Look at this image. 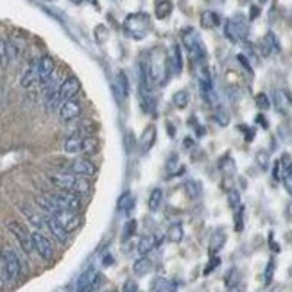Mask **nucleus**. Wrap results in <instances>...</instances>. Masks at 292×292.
Masks as SVG:
<instances>
[{"mask_svg":"<svg viewBox=\"0 0 292 292\" xmlns=\"http://www.w3.org/2000/svg\"><path fill=\"white\" fill-rule=\"evenodd\" d=\"M0 260L4 265V273L7 280L16 282L20 278V274H22V264H20V258L16 256V253L7 246L0 247Z\"/></svg>","mask_w":292,"mask_h":292,"instance_id":"nucleus-1","label":"nucleus"},{"mask_svg":"<svg viewBox=\"0 0 292 292\" xmlns=\"http://www.w3.org/2000/svg\"><path fill=\"white\" fill-rule=\"evenodd\" d=\"M7 229H9L11 233H13V237L18 240L23 253L31 256L32 253H34V247H32V238H31V233L27 231V228L23 224H20V222H16V220H9V222H7Z\"/></svg>","mask_w":292,"mask_h":292,"instance_id":"nucleus-2","label":"nucleus"},{"mask_svg":"<svg viewBox=\"0 0 292 292\" xmlns=\"http://www.w3.org/2000/svg\"><path fill=\"white\" fill-rule=\"evenodd\" d=\"M50 197L54 199L56 204H58L61 210H70V211L79 213L83 208L81 197L74 192H63V190H59L58 194H50Z\"/></svg>","mask_w":292,"mask_h":292,"instance_id":"nucleus-3","label":"nucleus"},{"mask_svg":"<svg viewBox=\"0 0 292 292\" xmlns=\"http://www.w3.org/2000/svg\"><path fill=\"white\" fill-rule=\"evenodd\" d=\"M31 238H32V247H34V251H36L43 260L50 262L54 258V246H52V242H50L49 238L41 233V231H32Z\"/></svg>","mask_w":292,"mask_h":292,"instance_id":"nucleus-4","label":"nucleus"},{"mask_svg":"<svg viewBox=\"0 0 292 292\" xmlns=\"http://www.w3.org/2000/svg\"><path fill=\"white\" fill-rule=\"evenodd\" d=\"M49 180L56 189L63 190V192H74L79 178H76L74 174H68V172H50Z\"/></svg>","mask_w":292,"mask_h":292,"instance_id":"nucleus-5","label":"nucleus"},{"mask_svg":"<svg viewBox=\"0 0 292 292\" xmlns=\"http://www.w3.org/2000/svg\"><path fill=\"white\" fill-rule=\"evenodd\" d=\"M56 220H58L59 224L63 226V229L67 233H74L76 229H79L81 226V217L77 215L76 211H70V210H59L58 213H54Z\"/></svg>","mask_w":292,"mask_h":292,"instance_id":"nucleus-6","label":"nucleus"},{"mask_svg":"<svg viewBox=\"0 0 292 292\" xmlns=\"http://www.w3.org/2000/svg\"><path fill=\"white\" fill-rule=\"evenodd\" d=\"M79 90H81V83H79V79L74 76L67 77V79L59 85V90H58L59 99H61V102L76 99V95L79 94Z\"/></svg>","mask_w":292,"mask_h":292,"instance_id":"nucleus-7","label":"nucleus"},{"mask_svg":"<svg viewBox=\"0 0 292 292\" xmlns=\"http://www.w3.org/2000/svg\"><path fill=\"white\" fill-rule=\"evenodd\" d=\"M83 111V106L79 100L72 99V100H65V102H61V106H59L58 113H59V118L63 122H72L76 120L79 115H81Z\"/></svg>","mask_w":292,"mask_h":292,"instance_id":"nucleus-8","label":"nucleus"},{"mask_svg":"<svg viewBox=\"0 0 292 292\" xmlns=\"http://www.w3.org/2000/svg\"><path fill=\"white\" fill-rule=\"evenodd\" d=\"M68 169H70L72 174L85 176V178H90V176L97 174V165H95L94 162H90V160H86V158H77V160H74V162L68 165Z\"/></svg>","mask_w":292,"mask_h":292,"instance_id":"nucleus-9","label":"nucleus"},{"mask_svg":"<svg viewBox=\"0 0 292 292\" xmlns=\"http://www.w3.org/2000/svg\"><path fill=\"white\" fill-rule=\"evenodd\" d=\"M18 208H20V211H22L23 215H25V219H27L29 222L34 226V228H36V231L47 228V226H45V217L40 215V213H38V210H34L31 204H27V202H22V204H18Z\"/></svg>","mask_w":292,"mask_h":292,"instance_id":"nucleus-10","label":"nucleus"},{"mask_svg":"<svg viewBox=\"0 0 292 292\" xmlns=\"http://www.w3.org/2000/svg\"><path fill=\"white\" fill-rule=\"evenodd\" d=\"M36 83H41L40 81V59H38V61H32L27 70L22 74V77H20V85H22L23 88H31V86L36 85Z\"/></svg>","mask_w":292,"mask_h":292,"instance_id":"nucleus-11","label":"nucleus"},{"mask_svg":"<svg viewBox=\"0 0 292 292\" xmlns=\"http://www.w3.org/2000/svg\"><path fill=\"white\" fill-rule=\"evenodd\" d=\"M45 226H47V229H49L50 233H52V237L58 240V242H67V238H68V233L63 229V226L59 224L58 220L54 219L52 215H49V217H45Z\"/></svg>","mask_w":292,"mask_h":292,"instance_id":"nucleus-12","label":"nucleus"},{"mask_svg":"<svg viewBox=\"0 0 292 292\" xmlns=\"http://www.w3.org/2000/svg\"><path fill=\"white\" fill-rule=\"evenodd\" d=\"M56 72V61L52 56H41L40 58V81L47 83L49 77Z\"/></svg>","mask_w":292,"mask_h":292,"instance_id":"nucleus-13","label":"nucleus"},{"mask_svg":"<svg viewBox=\"0 0 292 292\" xmlns=\"http://www.w3.org/2000/svg\"><path fill=\"white\" fill-rule=\"evenodd\" d=\"M95 278H97V271H95L94 267L86 269L85 273L79 276V280H77L76 292H88V289H90V285L94 283Z\"/></svg>","mask_w":292,"mask_h":292,"instance_id":"nucleus-14","label":"nucleus"},{"mask_svg":"<svg viewBox=\"0 0 292 292\" xmlns=\"http://www.w3.org/2000/svg\"><path fill=\"white\" fill-rule=\"evenodd\" d=\"M36 204L43 211H47L49 215H54V213H58V211L61 210V208L56 204L54 199L50 197V194H43V195H38V197H36Z\"/></svg>","mask_w":292,"mask_h":292,"instance_id":"nucleus-15","label":"nucleus"},{"mask_svg":"<svg viewBox=\"0 0 292 292\" xmlns=\"http://www.w3.org/2000/svg\"><path fill=\"white\" fill-rule=\"evenodd\" d=\"M63 151L67 154H83V136L72 135L65 140L63 144Z\"/></svg>","mask_w":292,"mask_h":292,"instance_id":"nucleus-16","label":"nucleus"},{"mask_svg":"<svg viewBox=\"0 0 292 292\" xmlns=\"http://www.w3.org/2000/svg\"><path fill=\"white\" fill-rule=\"evenodd\" d=\"M154 140H156V127L154 126L145 127V131L142 133V136H140V151H142V153H147L149 149L153 147Z\"/></svg>","mask_w":292,"mask_h":292,"instance_id":"nucleus-17","label":"nucleus"},{"mask_svg":"<svg viewBox=\"0 0 292 292\" xmlns=\"http://www.w3.org/2000/svg\"><path fill=\"white\" fill-rule=\"evenodd\" d=\"M99 138L95 136H83V154L86 156H94V154L99 153Z\"/></svg>","mask_w":292,"mask_h":292,"instance_id":"nucleus-18","label":"nucleus"},{"mask_svg":"<svg viewBox=\"0 0 292 292\" xmlns=\"http://www.w3.org/2000/svg\"><path fill=\"white\" fill-rule=\"evenodd\" d=\"M158 240L156 237H153V235H149V237H142L138 240V253L142 256H145L149 251H153L154 247H156Z\"/></svg>","mask_w":292,"mask_h":292,"instance_id":"nucleus-19","label":"nucleus"},{"mask_svg":"<svg viewBox=\"0 0 292 292\" xmlns=\"http://www.w3.org/2000/svg\"><path fill=\"white\" fill-rule=\"evenodd\" d=\"M185 190H187V194H189V197L195 199L201 195L202 185H201V181H197V180H187L185 181Z\"/></svg>","mask_w":292,"mask_h":292,"instance_id":"nucleus-20","label":"nucleus"},{"mask_svg":"<svg viewBox=\"0 0 292 292\" xmlns=\"http://www.w3.org/2000/svg\"><path fill=\"white\" fill-rule=\"evenodd\" d=\"M201 23H202V27H217L220 23V18H219V14L213 13V11H204V13L201 14Z\"/></svg>","mask_w":292,"mask_h":292,"instance_id":"nucleus-21","label":"nucleus"},{"mask_svg":"<svg viewBox=\"0 0 292 292\" xmlns=\"http://www.w3.org/2000/svg\"><path fill=\"white\" fill-rule=\"evenodd\" d=\"M149 269H151V260H149L147 256H142V258H138V260L133 264V273H135L136 276H144V274L149 273Z\"/></svg>","mask_w":292,"mask_h":292,"instance_id":"nucleus-22","label":"nucleus"},{"mask_svg":"<svg viewBox=\"0 0 292 292\" xmlns=\"http://www.w3.org/2000/svg\"><path fill=\"white\" fill-rule=\"evenodd\" d=\"M171 61H172V67H174V72H180L181 68H183V56H181V47L178 43L172 47Z\"/></svg>","mask_w":292,"mask_h":292,"instance_id":"nucleus-23","label":"nucleus"},{"mask_svg":"<svg viewBox=\"0 0 292 292\" xmlns=\"http://www.w3.org/2000/svg\"><path fill=\"white\" fill-rule=\"evenodd\" d=\"M167 235H169V240H171V242H181V238H183V226H181V222H174V224L169 228Z\"/></svg>","mask_w":292,"mask_h":292,"instance_id":"nucleus-24","label":"nucleus"},{"mask_svg":"<svg viewBox=\"0 0 292 292\" xmlns=\"http://www.w3.org/2000/svg\"><path fill=\"white\" fill-rule=\"evenodd\" d=\"M189 92L187 90H180V92H176L174 97H172V102H174L176 108H187L189 106Z\"/></svg>","mask_w":292,"mask_h":292,"instance_id":"nucleus-25","label":"nucleus"},{"mask_svg":"<svg viewBox=\"0 0 292 292\" xmlns=\"http://www.w3.org/2000/svg\"><path fill=\"white\" fill-rule=\"evenodd\" d=\"M171 11H172V2H171V0H162V2H158V5H156V16L160 20L167 18V16L171 14Z\"/></svg>","mask_w":292,"mask_h":292,"instance_id":"nucleus-26","label":"nucleus"},{"mask_svg":"<svg viewBox=\"0 0 292 292\" xmlns=\"http://www.w3.org/2000/svg\"><path fill=\"white\" fill-rule=\"evenodd\" d=\"M226 240V235L222 233V231H215L213 233V237L210 238V253H217L222 247V244H224Z\"/></svg>","mask_w":292,"mask_h":292,"instance_id":"nucleus-27","label":"nucleus"},{"mask_svg":"<svg viewBox=\"0 0 292 292\" xmlns=\"http://www.w3.org/2000/svg\"><path fill=\"white\" fill-rule=\"evenodd\" d=\"M162 201H163V192L160 189H154L151 192V197H149V210L156 211L160 208V204H162Z\"/></svg>","mask_w":292,"mask_h":292,"instance_id":"nucleus-28","label":"nucleus"},{"mask_svg":"<svg viewBox=\"0 0 292 292\" xmlns=\"http://www.w3.org/2000/svg\"><path fill=\"white\" fill-rule=\"evenodd\" d=\"M224 34L229 41H237L238 40V31H237V23L233 20H228L224 25Z\"/></svg>","mask_w":292,"mask_h":292,"instance_id":"nucleus-29","label":"nucleus"},{"mask_svg":"<svg viewBox=\"0 0 292 292\" xmlns=\"http://www.w3.org/2000/svg\"><path fill=\"white\" fill-rule=\"evenodd\" d=\"M133 204H135V199H133V195H131L129 192L122 194V197L118 199V208L124 211H129L131 208H133Z\"/></svg>","mask_w":292,"mask_h":292,"instance_id":"nucleus-30","label":"nucleus"},{"mask_svg":"<svg viewBox=\"0 0 292 292\" xmlns=\"http://www.w3.org/2000/svg\"><path fill=\"white\" fill-rule=\"evenodd\" d=\"M9 61V54H7V40L0 38V68H4Z\"/></svg>","mask_w":292,"mask_h":292,"instance_id":"nucleus-31","label":"nucleus"},{"mask_svg":"<svg viewBox=\"0 0 292 292\" xmlns=\"http://www.w3.org/2000/svg\"><path fill=\"white\" fill-rule=\"evenodd\" d=\"M7 54H9V61L18 59V56L22 54V49L14 43V40H7Z\"/></svg>","mask_w":292,"mask_h":292,"instance_id":"nucleus-32","label":"nucleus"},{"mask_svg":"<svg viewBox=\"0 0 292 292\" xmlns=\"http://www.w3.org/2000/svg\"><path fill=\"white\" fill-rule=\"evenodd\" d=\"M256 106L260 109H269L271 108V100H269V97L265 94H258L256 95Z\"/></svg>","mask_w":292,"mask_h":292,"instance_id":"nucleus-33","label":"nucleus"},{"mask_svg":"<svg viewBox=\"0 0 292 292\" xmlns=\"http://www.w3.org/2000/svg\"><path fill=\"white\" fill-rule=\"evenodd\" d=\"M256 163H258L262 169H267V167H269V154L265 153V151H258V153H256Z\"/></svg>","mask_w":292,"mask_h":292,"instance_id":"nucleus-34","label":"nucleus"},{"mask_svg":"<svg viewBox=\"0 0 292 292\" xmlns=\"http://www.w3.org/2000/svg\"><path fill=\"white\" fill-rule=\"evenodd\" d=\"M228 202H229V206L235 208V210H237V208L240 206V195H238L237 190H231V192H229V195H228Z\"/></svg>","mask_w":292,"mask_h":292,"instance_id":"nucleus-35","label":"nucleus"},{"mask_svg":"<svg viewBox=\"0 0 292 292\" xmlns=\"http://www.w3.org/2000/svg\"><path fill=\"white\" fill-rule=\"evenodd\" d=\"M215 118L219 120V124L220 126H228V122H229V115L224 111L222 108H217V111H215Z\"/></svg>","mask_w":292,"mask_h":292,"instance_id":"nucleus-36","label":"nucleus"},{"mask_svg":"<svg viewBox=\"0 0 292 292\" xmlns=\"http://www.w3.org/2000/svg\"><path fill=\"white\" fill-rule=\"evenodd\" d=\"M135 231H136V220H133L131 219L129 222L126 224V228H124V238H131L133 235H135Z\"/></svg>","mask_w":292,"mask_h":292,"instance_id":"nucleus-37","label":"nucleus"},{"mask_svg":"<svg viewBox=\"0 0 292 292\" xmlns=\"http://www.w3.org/2000/svg\"><path fill=\"white\" fill-rule=\"evenodd\" d=\"M118 81H120V86H122V94H124V97H126L127 94H129V83H127V76L124 72L118 74Z\"/></svg>","mask_w":292,"mask_h":292,"instance_id":"nucleus-38","label":"nucleus"},{"mask_svg":"<svg viewBox=\"0 0 292 292\" xmlns=\"http://www.w3.org/2000/svg\"><path fill=\"white\" fill-rule=\"evenodd\" d=\"M124 292H140V289H138V285H136V282L127 280V282L124 283Z\"/></svg>","mask_w":292,"mask_h":292,"instance_id":"nucleus-39","label":"nucleus"},{"mask_svg":"<svg viewBox=\"0 0 292 292\" xmlns=\"http://www.w3.org/2000/svg\"><path fill=\"white\" fill-rule=\"evenodd\" d=\"M282 181H283V187H285V190H287V192L292 195V174L282 176Z\"/></svg>","mask_w":292,"mask_h":292,"instance_id":"nucleus-40","label":"nucleus"},{"mask_svg":"<svg viewBox=\"0 0 292 292\" xmlns=\"http://www.w3.org/2000/svg\"><path fill=\"white\" fill-rule=\"evenodd\" d=\"M176 167H178V156H176V154H174V156H171V160L167 162V169H169V172H171V174H172V172H174Z\"/></svg>","mask_w":292,"mask_h":292,"instance_id":"nucleus-41","label":"nucleus"},{"mask_svg":"<svg viewBox=\"0 0 292 292\" xmlns=\"http://www.w3.org/2000/svg\"><path fill=\"white\" fill-rule=\"evenodd\" d=\"M163 287H165V282L158 278L156 282H154L153 287H151V292H162V291H163Z\"/></svg>","mask_w":292,"mask_h":292,"instance_id":"nucleus-42","label":"nucleus"},{"mask_svg":"<svg viewBox=\"0 0 292 292\" xmlns=\"http://www.w3.org/2000/svg\"><path fill=\"white\" fill-rule=\"evenodd\" d=\"M273 271H274V262H269V265H267V271H265V282L269 283L271 278H273Z\"/></svg>","mask_w":292,"mask_h":292,"instance_id":"nucleus-43","label":"nucleus"},{"mask_svg":"<svg viewBox=\"0 0 292 292\" xmlns=\"http://www.w3.org/2000/svg\"><path fill=\"white\" fill-rule=\"evenodd\" d=\"M258 14H260V7H256V5H253L251 7V13H249V18H256V16H258Z\"/></svg>","mask_w":292,"mask_h":292,"instance_id":"nucleus-44","label":"nucleus"},{"mask_svg":"<svg viewBox=\"0 0 292 292\" xmlns=\"http://www.w3.org/2000/svg\"><path fill=\"white\" fill-rule=\"evenodd\" d=\"M238 61H240V63H242V65H244V67H246V68H247V70H251V67H249V63H247V59H246V58H244V56H242V54L238 56Z\"/></svg>","mask_w":292,"mask_h":292,"instance_id":"nucleus-45","label":"nucleus"},{"mask_svg":"<svg viewBox=\"0 0 292 292\" xmlns=\"http://www.w3.org/2000/svg\"><path fill=\"white\" fill-rule=\"evenodd\" d=\"M108 264H113L111 256H106V258H104V265H108Z\"/></svg>","mask_w":292,"mask_h":292,"instance_id":"nucleus-46","label":"nucleus"},{"mask_svg":"<svg viewBox=\"0 0 292 292\" xmlns=\"http://www.w3.org/2000/svg\"><path fill=\"white\" fill-rule=\"evenodd\" d=\"M88 2H90V4H94V5H97V0H88Z\"/></svg>","mask_w":292,"mask_h":292,"instance_id":"nucleus-47","label":"nucleus"},{"mask_svg":"<svg viewBox=\"0 0 292 292\" xmlns=\"http://www.w3.org/2000/svg\"><path fill=\"white\" fill-rule=\"evenodd\" d=\"M260 2H262V4H264V2H267V0H260Z\"/></svg>","mask_w":292,"mask_h":292,"instance_id":"nucleus-48","label":"nucleus"},{"mask_svg":"<svg viewBox=\"0 0 292 292\" xmlns=\"http://www.w3.org/2000/svg\"><path fill=\"white\" fill-rule=\"evenodd\" d=\"M74 2H81V0H74Z\"/></svg>","mask_w":292,"mask_h":292,"instance_id":"nucleus-49","label":"nucleus"},{"mask_svg":"<svg viewBox=\"0 0 292 292\" xmlns=\"http://www.w3.org/2000/svg\"><path fill=\"white\" fill-rule=\"evenodd\" d=\"M45 2H52V0H45Z\"/></svg>","mask_w":292,"mask_h":292,"instance_id":"nucleus-50","label":"nucleus"},{"mask_svg":"<svg viewBox=\"0 0 292 292\" xmlns=\"http://www.w3.org/2000/svg\"><path fill=\"white\" fill-rule=\"evenodd\" d=\"M108 292H111V291H108Z\"/></svg>","mask_w":292,"mask_h":292,"instance_id":"nucleus-51","label":"nucleus"}]
</instances>
